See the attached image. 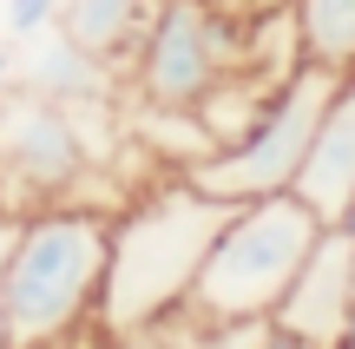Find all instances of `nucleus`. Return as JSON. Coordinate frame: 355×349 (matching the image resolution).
<instances>
[{
  "label": "nucleus",
  "instance_id": "1",
  "mask_svg": "<svg viewBox=\"0 0 355 349\" xmlns=\"http://www.w3.org/2000/svg\"><path fill=\"white\" fill-rule=\"evenodd\" d=\"M230 198H211L184 171L139 185L112 211V250H105V290H99V343H125L171 323L184 310L191 284L204 271V250L217 244L230 218Z\"/></svg>",
  "mask_w": 355,
  "mask_h": 349
},
{
  "label": "nucleus",
  "instance_id": "14",
  "mask_svg": "<svg viewBox=\"0 0 355 349\" xmlns=\"http://www.w3.org/2000/svg\"><path fill=\"white\" fill-rule=\"evenodd\" d=\"M257 349H322V343H303V337H290V330L263 323V337H257Z\"/></svg>",
  "mask_w": 355,
  "mask_h": 349
},
{
  "label": "nucleus",
  "instance_id": "18",
  "mask_svg": "<svg viewBox=\"0 0 355 349\" xmlns=\"http://www.w3.org/2000/svg\"><path fill=\"white\" fill-rule=\"evenodd\" d=\"M99 349H105V343H99Z\"/></svg>",
  "mask_w": 355,
  "mask_h": 349
},
{
  "label": "nucleus",
  "instance_id": "6",
  "mask_svg": "<svg viewBox=\"0 0 355 349\" xmlns=\"http://www.w3.org/2000/svg\"><path fill=\"white\" fill-rule=\"evenodd\" d=\"M92 171H99V158H92L79 119L13 79V86L0 92V178H7L13 218H20V211H40V205L86 198Z\"/></svg>",
  "mask_w": 355,
  "mask_h": 349
},
{
  "label": "nucleus",
  "instance_id": "15",
  "mask_svg": "<svg viewBox=\"0 0 355 349\" xmlns=\"http://www.w3.org/2000/svg\"><path fill=\"white\" fill-rule=\"evenodd\" d=\"M7 237H13V218H0V264H7ZM0 349H13L7 343V297H0Z\"/></svg>",
  "mask_w": 355,
  "mask_h": 349
},
{
  "label": "nucleus",
  "instance_id": "8",
  "mask_svg": "<svg viewBox=\"0 0 355 349\" xmlns=\"http://www.w3.org/2000/svg\"><path fill=\"white\" fill-rule=\"evenodd\" d=\"M20 79L26 92L66 105V112H92V105H119V66H105L99 53H86L79 40H66L60 26H40L33 33V53L20 60Z\"/></svg>",
  "mask_w": 355,
  "mask_h": 349
},
{
  "label": "nucleus",
  "instance_id": "9",
  "mask_svg": "<svg viewBox=\"0 0 355 349\" xmlns=\"http://www.w3.org/2000/svg\"><path fill=\"white\" fill-rule=\"evenodd\" d=\"M290 191L303 198L322 224H336L349 211V198H355V73H343V86H336V99H329V112H322L316 139H309L303 165H296Z\"/></svg>",
  "mask_w": 355,
  "mask_h": 349
},
{
  "label": "nucleus",
  "instance_id": "7",
  "mask_svg": "<svg viewBox=\"0 0 355 349\" xmlns=\"http://www.w3.org/2000/svg\"><path fill=\"white\" fill-rule=\"evenodd\" d=\"M349 310H355V244L329 224V231L316 237V250H309V264L296 271L290 297L277 303V316H270V323L290 330V337H303V343L336 349Z\"/></svg>",
  "mask_w": 355,
  "mask_h": 349
},
{
  "label": "nucleus",
  "instance_id": "16",
  "mask_svg": "<svg viewBox=\"0 0 355 349\" xmlns=\"http://www.w3.org/2000/svg\"><path fill=\"white\" fill-rule=\"evenodd\" d=\"M13 73H20V53H13V46H0V92L13 86Z\"/></svg>",
  "mask_w": 355,
  "mask_h": 349
},
{
  "label": "nucleus",
  "instance_id": "5",
  "mask_svg": "<svg viewBox=\"0 0 355 349\" xmlns=\"http://www.w3.org/2000/svg\"><path fill=\"white\" fill-rule=\"evenodd\" d=\"M237 60H243V33L217 13V0H158L152 26L125 66V86L139 105L191 112Z\"/></svg>",
  "mask_w": 355,
  "mask_h": 349
},
{
  "label": "nucleus",
  "instance_id": "2",
  "mask_svg": "<svg viewBox=\"0 0 355 349\" xmlns=\"http://www.w3.org/2000/svg\"><path fill=\"white\" fill-rule=\"evenodd\" d=\"M119 205H40L13 218L0 297H7V343L13 349H86L99 343V290L112 250Z\"/></svg>",
  "mask_w": 355,
  "mask_h": 349
},
{
  "label": "nucleus",
  "instance_id": "12",
  "mask_svg": "<svg viewBox=\"0 0 355 349\" xmlns=\"http://www.w3.org/2000/svg\"><path fill=\"white\" fill-rule=\"evenodd\" d=\"M171 349H257L263 337V323H237V330H204V323H184V316H171L165 323Z\"/></svg>",
  "mask_w": 355,
  "mask_h": 349
},
{
  "label": "nucleus",
  "instance_id": "3",
  "mask_svg": "<svg viewBox=\"0 0 355 349\" xmlns=\"http://www.w3.org/2000/svg\"><path fill=\"white\" fill-rule=\"evenodd\" d=\"M322 231H329V224H322L296 191L243 198V205L224 218L217 244L204 250V271H198V284H191V297H184L178 316H184V323H204V330L270 323Z\"/></svg>",
  "mask_w": 355,
  "mask_h": 349
},
{
  "label": "nucleus",
  "instance_id": "11",
  "mask_svg": "<svg viewBox=\"0 0 355 349\" xmlns=\"http://www.w3.org/2000/svg\"><path fill=\"white\" fill-rule=\"evenodd\" d=\"M296 53L329 73H355V0H290Z\"/></svg>",
  "mask_w": 355,
  "mask_h": 349
},
{
  "label": "nucleus",
  "instance_id": "13",
  "mask_svg": "<svg viewBox=\"0 0 355 349\" xmlns=\"http://www.w3.org/2000/svg\"><path fill=\"white\" fill-rule=\"evenodd\" d=\"M60 7H66V0H7V33L13 40H33L40 26L60 20Z\"/></svg>",
  "mask_w": 355,
  "mask_h": 349
},
{
  "label": "nucleus",
  "instance_id": "17",
  "mask_svg": "<svg viewBox=\"0 0 355 349\" xmlns=\"http://www.w3.org/2000/svg\"><path fill=\"white\" fill-rule=\"evenodd\" d=\"M0 218H13V205H7V178H0Z\"/></svg>",
  "mask_w": 355,
  "mask_h": 349
},
{
  "label": "nucleus",
  "instance_id": "4",
  "mask_svg": "<svg viewBox=\"0 0 355 349\" xmlns=\"http://www.w3.org/2000/svg\"><path fill=\"white\" fill-rule=\"evenodd\" d=\"M336 86H343V73L296 60L290 73H283V86L270 92V105L257 112V126L243 132L237 145H217L211 158H198L184 178L204 185L211 198H230V205L290 191V185H296V165H303L309 139H316L322 112H329V99H336Z\"/></svg>",
  "mask_w": 355,
  "mask_h": 349
},
{
  "label": "nucleus",
  "instance_id": "10",
  "mask_svg": "<svg viewBox=\"0 0 355 349\" xmlns=\"http://www.w3.org/2000/svg\"><path fill=\"white\" fill-rule=\"evenodd\" d=\"M152 13H158V0H66L53 26H60L66 40H79L86 53H99L105 66H119V79H125V66H132V53H139L145 26H152Z\"/></svg>",
  "mask_w": 355,
  "mask_h": 349
}]
</instances>
